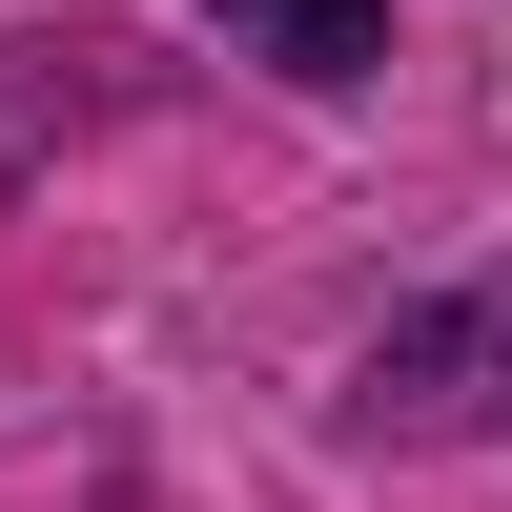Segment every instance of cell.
Here are the masks:
<instances>
[{
    "mask_svg": "<svg viewBox=\"0 0 512 512\" xmlns=\"http://www.w3.org/2000/svg\"><path fill=\"white\" fill-rule=\"evenodd\" d=\"M492 390H512V287H472V308H410L390 349H369V410H390V431H472Z\"/></svg>",
    "mask_w": 512,
    "mask_h": 512,
    "instance_id": "obj_1",
    "label": "cell"
},
{
    "mask_svg": "<svg viewBox=\"0 0 512 512\" xmlns=\"http://www.w3.org/2000/svg\"><path fill=\"white\" fill-rule=\"evenodd\" d=\"M205 21H226V62H287L308 103H349L390 62V0H205Z\"/></svg>",
    "mask_w": 512,
    "mask_h": 512,
    "instance_id": "obj_2",
    "label": "cell"
}]
</instances>
